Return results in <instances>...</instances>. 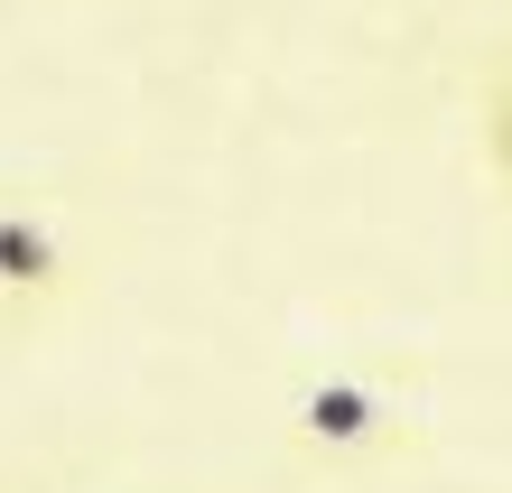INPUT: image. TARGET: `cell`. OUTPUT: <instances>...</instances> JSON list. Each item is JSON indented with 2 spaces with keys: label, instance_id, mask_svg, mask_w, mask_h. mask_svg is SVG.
Instances as JSON below:
<instances>
[{
  "label": "cell",
  "instance_id": "6da1fadb",
  "mask_svg": "<svg viewBox=\"0 0 512 493\" xmlns=\"http://www.w3.org/2000/svg\"><path fill=\"white\" fill-rule=\"evenodd\" d=\"M298 438H308V447H326V456H345V447H373L382 438V391L373 382H354V373H317L308 391H298Z\"/></svg>",
  "mask_w": 512,
  "mask_h": 493
},
{
  "label": "cell",
  "instance_id": "7a4b0ae2",
  "mask_svg": "<svg viewBox=\"0 0 512 493\" xmlns=\"http://www.w3.org/2000/svg\"><path fill=\"white\" fill-rule=\"evenodd\" d=\"M66 289V242L28 205H0V298H56Z\"/></svg>",
  "mask_w": 512,
  "mask_h": 493
}]
</instances>
